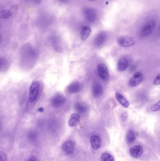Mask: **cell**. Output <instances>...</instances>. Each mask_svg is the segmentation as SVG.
Instances as JSON below:
<instances>
[{"mask_svg": "<svg viewBox=\"0 0 160 161\" xmlns=\"http://www.w3.org/2000/svg\"><path fill=\"white\" fill-rule=\"evenodd\" d=\"M81 117L80 114L77 113H74L71 114L69 121V125L70 127L76 126L80 121Z\"/></svg>", "mask_w": 160, "mask_h": 161, "instance_id": "5bb4252c", "label": "cell"}, {"mask_svg": "<svg viewBox=\"0 0 160 161\" xmlns=\"http://www.w3.org/2000/svg\"><path fill=\"white\" fill-rule=\"evenodd\" d=\"M76 108L79 112L80 113H83L85 112L87 110V108L86 106L81 103H78L76 106Z\"/></svg>", "mask_w": 160, "mask_h": 161, "instance_id": "44dd1931", "label": "cell"}, {"mask_svg": "<svg viewBox=\"0 0 160 161\" xmlns=\"http://www.w3.org/2000/svg\"><path fill=\"white\" fill-rule=\"evenodd\" d=\"M11 12L9 10L7 9H4L2 10L0 13V17L2 19H9L11 16Z\"/></svg>", "mask_w": 160, "mask_h": 161, "instance_id": "d6986e66", "label": "cell"}, {"mask_svg": "<svg viewBox=\"0 0 160 161\" xmlns=\"http://www.w3.org/2000/svg\"><path fill=\"white\" fill-rule=\"evenodd\" d=\"M85 19L89 23H94L96 19V13L93 8H86L84 12Z\"/></svg>", "mask_w": 160, "mask_h": 161, "instance_id": "8992f818", "label": "cell"}, {"mask_svg": "<svg viewBox=\"0 0 160 161\" xmlns=\"http://www.w3.org/2000/svg\"><path fill=\"white\" fill-rule=\"evenodd\" d=\"M101 161H114L113 157L109 153H104L101 157Z\"/></svg>", "mask_w": 160, "mask_h": 161, "instance_id": "ffe728a7", "label": "cell"}, {"mask_svg": "<svg viewBox=\"0 0 160 161\" xmlns=\"http://www.w3.org/2000/svg\"><path fill=\"white\" fill-rule=\"evenodd\" d=\"M62 149L67 155H71L74 153L75 149L74 142L71 141L65 142L62 146Z\"/></svg>", "mask_w": 160, "mask_h": 161, "instance_id": "52a82bcc", "label": "cell"}, {"mask_svg": "<svg viewBox=\"0 0 160 161\" xmlns=\"http://www.w3.org/2000/svg\"><path fill=\"white\" fill-rule=\"evenodd\" d=\"M153 84L155 85H159L160 84V73L158 75L154 80H153Z\"/></svg>", "mask_w": 160, "mask_h": 161, "instance_id": "cb8c5ba5", "label": "cell"}, {"mask_svg": "<svg viewBox=\"0 0 160 161\" xmlns=\"http://www.w3.org/2000/svg\"><path fill=\"white\" fill-rule=\"evenodd\" d=\"M143 78V75L140 72H137L129 80V85L131 87H136L142 82Z\"/></svg>", "mask_w": 160, "mask_h": 161, "instance_id": "277c9868", "label": "cell"}, {"mask_svg": "<svg viewBox=\"0 0 160 161\" xmlns=\"http://www.w3.org/2000/svg\"><path fill=\"white\" fill-rule=\"evenodd\" d=\"M59 1H61V2H64V3H66V2H67L68 0H59Z\"/></svg>", "mask_w": 160, "mask_h": 161, "instance_id": "f1b7e54d", "label": "cell"}, {"mask_svg": "<svg viewBox=\"0 0 160 161\" xmlns=\"http://www.w3.org/2000/svg\"><path fill=\"white\" fill-rule=\"evenodd\" d=\"M136 140L135 134L133 130H130L128 132L126 136V140L129 143H132Z\"/></svg>", "mask_w": 160, "mask_h": 161, "instance_id": "ac0fdd59", "label": "cell"}, {"mask_svg": "<svg viewBox=\"0 0 160 161\" xmlns=\"http://www.w3.org/2000/svg\"><path fill=\"white\" fill-rule=\"evenodd\" d=\"M88 1H90V2H94V1H97V0H88Z\"/></svg>", "mask_w": 160, "mask_h": 161, "instance_id": "f546056e", "label": "cell"}, {"mask_svg": "<svg viewBox=\"0 0 160 161\" xmlns=\"http://www.w3.org/2000/svg\"><path fill=\"white\" fill-rule=\"evenodd\" d=\"M26 161H37V159L34 156H31Z\"/></svg>", "mask_w": 160, "mask_h": 161, "instance_id": "4316f807", "label": "cell"}, {"mask_svg": "<svg viewBox=\"0 0 160 161\" xmlns=\"http://www.w3.org/2000/svg\"><path fill=\"white\" fill-rule=\"evenodd\" d=\"M91 32H92V30L90 27L88 26H84L81 31V39L83 41L86 40L90 36Z\"/></svg>", "mask_w": 160, "mask_h": 161, "instance_id": "2e32d148", "label": "cell"}, {"mask_svg": "<svg viewBox=\"0 0 160 161\" xmlns=\"http://www.w3.org/2000/svg\"><path fill=\"white\" fill-rule=\"evenodd\" d=\"M37 135L35 133H31L28 135V138L30 141L34 142L37 140Z\"/></svg>", "mask_w": 160, "mask_h": 161, "instance_id": "603a6c76", "label": "cell"}, {"mask_svg": "<svg viewBox=\"0 0 160 161\" xmlns=\"http://www.w3.org/2000/svg\"><path fill=\"white\" fill-rule=\"evenodd\" d=\"M43 111H44V109H43V108H40L38 109V111L40 112H43Z\"/></svg>", "mask_w": 160, "mask_h": 161, "instance_id": "83f0119b", "label": "cell"}, {"mask_svg": "<svg viewBox=\"0 0 160 161\" xmlns=\"http://www.w3.org/2000/svg\"><path fill=\"white\" fill-rule=\"evenodd\" d=\"M128 117V114L127 113L124 112L121 114V120H122V121H124V122L126 121Z\"/></svg>", "mask_w": 160, "mask_h": 161, "instance_id": "d4e9b609", "label": "cell"}, {"mask_svg": "<svg viewBox=\"0 0 160 161\" xmlns=\"http://www.w3.org/2000/svg\"><path fill=\"white\" fill-rule=\"evenodd\" d=\"M118 44L123 47H130L135 44V41L132 37L121 36L117 39Z\"/></svg>", "mask_w": 160, "mask_h": 161, "instance_id": "3957f363", "label": "cell"}, {"mask_svg": "<svg viewBox=\"0 0 160 161\" xmlns=\"http://www.w3.org/2000/svg\"><path fill=\"white\" fill-rule=\"evenodd\" d=\"M66 101V99L63 96L57 95L54 97L51 100V104L54 108H59L63 106Z\"/></svg>", "mask_w": 160, "mask_h": 161, "instance_id": "9c48e42d", "label": "cell"}, {"mask_svg": "<svg viewBox=\"0 0 160 161\" xmlns=\"http://www.w3.org/2000/svg\"><path fill=\"white\" fill-rule=\"evenodd\" d=\"M116 97L118 102L124 108H128L130 106V103L126 98L118 92L116 93Z\"/></svg>", "mask_w": 160, "mask_h": 161, "instance_id": "9a60e30c", "label": "cell"}, {"mask_svg": "<svg viewBox=\"0 0 160 161\" xmlns=\"http://www.w3.org/2000/svg\"><path fill=\"white\" fill-rule=\"evenodd\" d=\"M92 92L93 95L95 97H99L102 95L103 92L102 86L100 83L96 82L93 84L92 87Z\"/></svg>", "mask_w": 160, "mask_h": 161, "instance_id": "8fae6325", "label": "cell"}, {"mask_svg": "<svg viewBox=\"0 0 160 161\" xmlns=\"http://www.w3.org/2000/svg\"><path fill=\"white\" fill-rule=\"evenodd\" d=\"M129 66V62L127 58H122L118 60L117 69L119 71L123 72L126 70Z\"/></svg>", "mask_w": 160, "mask_h": 161, "instance_id": "4fadbf2b", "label": "cell"}, {"mask_svg": "<svg viewBox=\"0 0 160 161\" xmlns=\"http://www.w3.org/2000/svg\"><path fill=\"white\" fill-rule=\"evenodd\" d=\"M143 152L142 147L141 146L137 145L133 147L130 150L131 156L135 158H140Z\"/></svg>", "mask_w": 160, "mask_h": 161, "instance_id": "ba28073f", "label": "cell"}, {"mask_svg": "<svg viewBox=\"0 0 160 161\" xmlns=\"http://www.w3.org/2000/svg\"><path fill=\"white\" fill-rule=\"evenodd\" d=\"M156 23L154 21H148L142 28L141 31V36L146 37L150 35L153 32L156 27Z\"/></svg>", "mask_w": 160, "mask_h": 161, "instance_id": "7a4b0ae2", "label": "cell"}, {"mask_svg": "<svg viewBox=\"0 0 160 161\" xmlns=\"http://www.w3.org/2000/svg\"><path fill=\"white\" fill-rule=\"evenodd\" d=\"M92 148L95 150H98L101 146V140L100 137L97 135H93L90 139Z\"/></svg>", "mask_w": 160, "mask_h": 161, "instance_id": "30bf717a", "label": "cell"}, {"mask_svg": "<svg viewBox=\"0 0 160 161\" xmlns=\"http://www.w3.org/2000/svg\"><path fill=\"white\" fill-rule=\"evenodd\" d=\"M0 158H1V161H7V157L3 152H0Z\"/></svg>", "mask_w": 160, "mask_h": 161, "instance_id": "484cf974", "label": "cell"}, {"mask_svg": "<svg viewBox=\"0 0 160 161\" xmlns=\"http://www.w3.org/2000/svg\"><path fill=\"white\" fill-rule=\"evenodd\" d=\"M159 30H160V27H159Z\"/></svg>", "mask_w": 160, "mask_h": 161, "instance_id": "4dcf8cb0", "label": "cell"}, {"mask_svg": "<svg viewBox=\"0 0 160 161\" xmlns=\"http://www.w3.org/2000/svg\"><path fill=\"white\" fill-rule=\"evenodd\" d=\"M97 69L99 76L101 79L105 81L108 80L109 77V73L107 66L103 63H101L98 66Z\"/></svg>", "mask_w": 160, "mask_h": 161, "instance_id": "5b68a950", "label": "cell"}, {"mask_svg": "<svg viewBox=\"0 0 160 161\" xmlns=\"http://www.w3.org/2000/svg\"><path fill=\"white\" fill-rule=\"evenodd\" d=\"M39 92V84L38 81H34L31 83L29 89L28 100L30 103L34 102L38 96Z\"/></svg>", "mask_w": 160, "mask_h": 161, "instance_id": "6da1fadb", "label": "cell"}, {"mask_svg": "<svg viewBox=\"0 0 160 161\" xmlns=\"http://www.w3.org/2000/svg\"><path fill=\"white\" fill-rule=\"evenodd\" d=\"M150 110L152 112H156L160 110V100L152 105L150 108Z\"/></svg>", "mask_w": 160, "mask_h": 161, "instance_id": "7402d4cb", "label": "cell"}, {"mask_svg": "<svg viewBox=\"0 0 160 161\" xmlns=\"http://www.w3.org/2000/svg\"><path fill=\"white\" fill-rule=\"evenodd\" d=\"M80 89V85L78 82H74L72 84H70L68 88V91L70 93H76L78 92Z\"/></svg>", "mask_w": 160, "mask_h": 161, "instance_id": "e0dca14e", "label": "cell"}, {"mask_svg": "<svg viewBox=\"0 0 160 161\" xmlns=\"http://www.w3.org/2000/svg\"><path fill=\"white\" fill-rule=\"evenodd\" d=\"M107 39V35L104 32H101L97 36L95 41V44L97 47L101 46L104 44Z\"/></svg>", "mask_w": 160, "mask_h": 161, "instance_id": "7c38bea8", "label": "cell"}]
</instances>
